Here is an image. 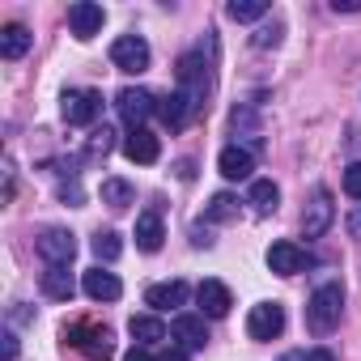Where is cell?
<instances>
[{"label":"cell","mask_w":361,"mask_h":361,"mask_svg":"<svg viewBox=\"0 0 361 361\" xmlns=\"http://www.w3.org/2000/svg\"><path fill=\"white\" fill-rule=\"evenodd\" d=\"M192 243H196V247H213V234H209L204 226H192Z\"/></svg>","instance_id":"cell-33"},{"label":"cell","mask_w":361,"mask_h":361,"mask_svg":"<svg viewBox=\"0 0 361 361\" xmlns=\"http://www.w3.org/2000/svg\"><path fill=\"white\" fill-rule=\"evenodd\" d=\"M217 170L230 178V183H243V178L255 174V153L243 149V145H226V149L217 153Z\"/></svg>","instance_id":"cell-12"},{"label":"cell","mask_w":361,"mask_h":361,"mask_svg":"<svg viewBox=\"0 0 361 361\" xmlns=\"http://www.w3.org/2000/svg\"><path fill=\"white\" fill-rule=\"evenodd\" d=\"M115 111H119V119L128 128H145V119L157 115V98L149 90H140V85H128V90L115 94Z\"/></svg>","instance_id":"cell-5"},{"label":"cell","mask_w":361,"mask_h":361,"mask_svg":"<svg viewBox=\"0 0 361 361\" xmlns=\"http://www.w3.org/2000/svg\"><path fill=\"white\" fill-rule=\"evenodd\" d=\"M170 336L178 340V348H204L209 344V323H204V314H174V323H170Z\"/></svg>","instance_id":"cell-13"},{"label":"cell","mask_w":361,"mask_h":361,"mask_svg":"<svg viewBox=\"0 0 361 361\" xmlns=\"http://www.w3.org/2000/svg\"><path fill=\"white\" fill-rule=\"evenodd\" d=\"M60 115H64L68 128H90V123L102 115V94H98V90H64Z\"/></svg>","instance_id":"cell-4"},{"label":"cell","mask_w":361,"mask_h":361,"mask_svg":"<svg viewBox=\"0 0 361 361\" xmlns=\"http://www.w3.org/2000/svg\"><path fill=\"white\" fill-rule=\"evenodd\" d=\"M123 157H128V161H140V166H153V161L161 157V140H157L149 128H132V132L123 136Z\"/></svg>","instance_id":"cell-14"},{"label":"cell","mask_w":361,"mask_h":361,"mask_svg":"<svg viewBox=\"0 0 361 361\" xmlns=\"http://www.w3.org/2000/svg\"><path fill=\"white\" fill-rule=\"evenodd\" d=\"M331 9H336V13H357L361 0H331Z\"/></svg>","instance_id":"cell-35"},{"label":"cell","mask_w":361,"mask_h":361,"mask_svg":"<svg viewBox=\"0 0 361 361\" xmlns=\"http://www.w3.org/2000/svg\"><path fill=\"white\" fill-rule=\"evenodd\" d=\"M302 361H336V357H331V348H310Z\"/></svg>","instance_id":"cell-37"},{"label":"cell","mask_w":361,"mask_h":361,"mask_svg":"<svg viewBox=\"0 0 361 361\" xmlns=\"http://www.w3.org/2000/svg\"><path fill=\"white\" fill-rule=\"evenodd\" d=\"M196 302H200V314H209V319H226L230 306H234V293H230L221 281H200Z\"/></svg>","instance_id":"cell-16"},{"label":"cell","mask_w":361,"mask_h":361,"mask_svg":"<svg viewBox=\"0 0 361 361\" xmlns=\"http://www.w3.org/2000/svg\"><path fill=\"white\" fill-rule=\"evenodd\" d=\"M281 35H285V30H281V22H264V26L251 35V47L268 51V47H276V43H281Z\"/></svg>","instance_id":"cell-30"},{"label":"cell","mask_w":361,"mask_h":361,"mask_svg":"<svg viewBox=\"0 0 361 361\" xmlns=\"http://www.w3.org/2000/svg\"><path fill=\"white\" fill-rule=\"evenodd\" d=\"M226 18L230 22H264L268 18V5H264V0H230Z\"/></svg>","instance_id":"cell-25"},{"label":"cell","mask_w":361,"mask_h":361,"mask_svg":"<svg viewBox=\"0 0 361 361\" xmlns=\"http://www.w3.org/2000/svg\"><path fill=\"white\" fill-rule=\"evenodd\" d=\"M39 255H43L47 264L68 268L73 255H77V234H73V230H43V238H39Z\"/></svg>","instance_id":"cell-10"},{"label":"cell","mask_w":361,"mask_h":361,"mask_svg":"<svg viewBox=\"0 0 361 361\" xmlns=\"http://www.w3.org/2000/svg\"><path fill=\"white\" fill-rule=\"evenodd\" d=\"M331 221H336L331 192H327V188H319V192H314V200H310V204H306V213H302V234H306V238H323Z\"/></svg>","instance_id":"cell-9"},{"label":"cell","mask_w":361,"mask_h":361,"mask_svg":"<svg viewBox=\"0 0 361 361\" xmlns=\"http://www.w3.org/2000/svg\"><path fill=\"white\" fill-rule=\"evenodd\" d=\"M128 331H132L136 348H145V344H157V340H166V323H161L157 314H132Z\"/></svg>","instance_id":"cell-23"},{"label":"cell","mask_w":361,"mask_h":361,"mask_svg":"<svg viewBox=\"0 0 361 361\" xmlns=\"http://www.w3.org/2000/svg\"><path fill=\"white\" fill-rule=\"evenodd\" d=\"M90 247H94V255H98L102 264H115V259H119V251H123V243H119V234H115V230H98Z\"/></svg>","instance_id":"cell-28"},{"label":"cell","mask_w":361,"mask_h":361,"mask_svg":"<svg viewBox=\"0 0 361 361\" xmlns=\"http://www.w3.org/2000/svg\"><path fill=\"white\" fill-rule=\"evenodd\" d=\"M285 331V306L281 302H259L247 314V336L251 340H276Z\"/></svg>","instance_id":"cell-7"},{"label":"cell","mask_w":361,"mask_h":361,"mask_svg":"<svg viewBox=\"0 0 361 361\" xmlns=\"http://www.w3.org/2000/svg\"><path fill=\"white\" fill-rule=\"evenodd\" d=\"M188 302V285L183 281H161V285H149L145 289V306H153L157 314L161 310H178Z\"/></svg>","instance_id":"cell-19"},{"label":"cell","mask_w":361,"mask_h":361,"mask_svg":"<svg viewBox=\"0 0 361 361\" xmlns=\"http://www.w3.org/2000/svg\"><path fill=\"white\" fill-rule=\"evenodd\" d=\"M64 344L81 348L90 361H111L115 357V336H111V327H98V323H73V327H64Z\"/></svg>","instance_id":"cell-3"},{"label":"cell","mask_w":361,"mask_h":361,"mask_svg":"<svg viewBox=\"0 0 361 361\" xmlns=\"http://www.w3.org/2000/svg\"><path fill=\"white\" fill-rule=\"evenodd\" d=\"M247 204H251L259 217H272V213H276V204H281V188L272 183V178H251Z\"/></svg>","instance_id":"cell-21"},{"label":"cell","mask_w":361,"mask_h":361,"mask_svg":"<svg viewBox=\"0 0 361 361\" xmlns=\"http://www.w3.org/2000/svg\"><path fill=\"white\" fill-rule=\"evenodd\" d=\"M39 285H43V293H47L51 302H68V298L77 293L73 272H68V268H60V264H47V268H43V276H39Z\"/></svg>","instance_id":"cell-20"},{"label":"cell","mask_w":361,"mask_h":361,"mask_svg":"<svg viewBox=\"0 0 361 361\" xmlns=\"http://www.w3.org/2000/svg\"><path fill=\"white\" fill-rule=\"evenodd\" d=\"M178 178H196V161H178Z\"/></svg>","instance_id":"cell-38"},{"label":"cell","mask_w":361,"mask_h":361,"mask_svg":"<svg viewBox=\"0 0 361 361\" xmlns=\"http://www.w3.org/2000/svg\"><path fill=\"white\" fill-rule=\"evenodd\" d=\"M344 196L361 200V161H353V166L344 170Z\"/></svg>","instance_id":"cell-31"},{"label":"cell","mask_w":361,"mask_h":361,"mask_svg":"<svg viewBox=\"0 0 361 361\" xmlns=\"http://www.w3.org/2000/svg\"><path fill=\"white\" fill-rule=\"evenodd\" d=\"M157 361H192V357H188V348H166V353H157Z\"/></svg>","instance_id":"cell-34"},{"label":"cell","mask_w":361,"mask_h":361,"mask_svg":"<svg viewBox=\"0 0 361 361\" xmlns=\"http://www.w3.org/2000/svg\"><path fill=\"white\" fill-rule=\"evenodd\" d=\"M344 226H348V234H353V238H361V204L344 217Z\"/></svg>","instance_id":"cell-32"},{"label":"cell","mask_w":361,"mask_h":361,"mask_svg":"<svg viewBox=\"0 0 361 361\" xmlns=\"http://www.w3.org/2000/svg\"><path fill=\"white\" fill-rule=\"evenodd\" d=\"M161 243H166V226H161V213H157V209H145V213L136 217V251L153 255V251H161Z\"/></svg>","instance_id":"cell-17"},{"label":"cell","mask_w":361,"mask_h":361,"mask_svg":"<svg viewBox=\"0 0 361 361\" xmlns=\"http://www.w3.org/2000/svg\"><path fill=\"white\" fill-rule=\"evenodd\" d=\"M157 115H161V123H166L170 132H183L200 111L192 106V98H188L183 90H170V94H161V98H157Z\"/></svg>","instance_id":"cell-8"},{"label":"cell","mask_w":361,"mask_h":361,"mask_svg":"<svg viewBox=\"0 0 361 361\" xmlns=\"http://www.w3.org/2000/svg\"><path fill=\"white\" fill-rule=\"evenodd\" d=\"M340 314H344V285L340 281H323L310 293V302H306V327L314 336H327V331L340 327Z\"/></svg>","instance_id":"cell-1"},{"label":"cell","mask_w":361,"mask_h":361,"mask_svg":"<svg viewBox=\"0 0 361 361\" xmlns=\"http://www.w3.org/2000/svg\"><path fill=\"white\" fill-rule=\"evenodd\" d=\"M81 289H85V298H94V302H115V298L123 293L119 276H115V272H106L102 264H98V268H90V272L81 276Z\"/></svg>","instance_id":"cell-18"},{"label":"cell","mask_w":361,"mask_h":361,"mask_svg":"<svg viewBox=\"0 0 361 361\" xmlns=\"http://www.w3.org/2000/svg\"><path fill=\"white\" fill-rule=\"evenodd\" d=\"M230 128H234V136H238V132H247V136H251V145H259V123H255V111H251V106H238V111L230 115Z\"/></svg>","instance_id":"cell-29"},{"label":"cell","mask_w":361,"mask_h":361,"mask_svg":"<svg viewBox=\"0 0 361 361\" xmlns=\"http://www.w3.org/2000/svg\"><path fill=\"white\" fill-rule=\"evenodd\" d=\"M136 200V192H132V183H128V178H102V204L106 209H128Z\"/></svg>","instance_id":"cell-24"},{"label":"cell","mask_w":361,"mask_h":361,"mask_svg":"<svg viewBox=\"0 0 361 361\" xmlns=\"http://www.w3.org/2000/svg\"><path fill=\"white\" fill-rule=\"evenodd\" d=\"M174 77H178V90L192 98V106H196V111H204V106H209L204 98H209V90H213V73H209V64H204V51H188V56H178Z\"/></svg>","instance_id":"cell-2"},{"label":"cell","mask_w":361,"mask_h":361,"mask_svg":"<svg viewBox=\"0 0 361 361\" xmlns=\"http://www.w3.org/2000/svg\"><path fill=\"white\" fill-rule=\"evenodd\" d=\"M268 268H272L276 276H298V272L306 268V251H302L298 243L281 238V243H272V247H268Z\"/></svg>","instance_id":"cell-15"},{"label":"cell","mask_w":361,"mask_h":361,"mask_svg":"<svg viewBox=\"0 0 361 361\" xmlns=\"http://www.w3.org/2000/svg\"><path fill=\"white\" fill-rule=\"evenodd\" d=\"M149 60H153V51H149V43L140 39V35H123V39H115L111 43V64L119 68V73H145L149 68Z\"/></svg>","instance_id":"cell-6"},{"label":"cell","mask_w":361,"mask_h":361,"mask_svg":"<svg viewBox=\"0 0 361 361\" xmlns=\"http://www.w3.org/2000/svg\"><path fill=\"white\" fill-rule=\"evenodd\" d=\"M5 361H18V336L5 331Z\"/></svg>","instance_id":"cell-36"},{"label":"cell","mask_w":361,"mask_h":361,"mask_svg":"<svg viewBox=\"0 0 361 361\" xmlns=\"http://www.w3.org/2000/svg\"><path fill=\"white\" fill-rule=\"evenodd\" d=\"M30 43H35V35L22 22H9L5 30H0V56H5V60H22L30 51Z\"/></svg>","instance_id":"cell-22"},{"label":"cell","mask_w":361,"mask_h":361,"mask_svg":"<svg viewBox=\"0 0 361 361\" xmlns=\"http://www.w3.org/2000/svg\"><path fill=\"white\" fill-rule=\"evenodd\" d=\"M102 22H106V13H102V5H94V0H77V5H68V26H73V35L81 43L94 39L102 30Z\"/></svg>","instance_id":"cell-11"},{"label":"cell","mask_w":361,"mask_h":361,"mask_svg":"<svg viewBox=\"0 0 361 361\" xmlns=\"http://www.w3.org/2000/svg\"><path fill=\"white\" fill-rule=\"evenodd\" d=\"M123 361H157V357H149V353H145V348H132V353H128V357H123Z\"/></svg>","instance_id":"cell-39"},{"label":"cell","mask_w":361,"mask_h":361,"mask_svg":"<svg viewBox=\"0 0 361 361\" xmlns=\"http://www.w3.org/2000/svg\"><path fill=\"white\" fill-rule=\"evenodd\" d=\"M238 217V196H230V192H217L213 200H209V209H204V221H234Z\"/></svg>","instance_id":"cell-26"},{"label":"cell","mask_w":361,"mask_h":361,"mask_svg":"<svg viewBox=\"0 0 361 361\" xmlns=\"http://www.w3.org/2000/svg\"><path fill=\"white\" fill-rule=\"evenodd\" d=\"M111 149H115V132L102 123V128H94L90 140H85V161H98V157H106Z\"/></svg>","instance_id":"cell-27"}]
</instances>
